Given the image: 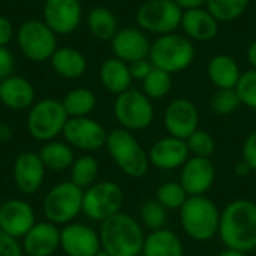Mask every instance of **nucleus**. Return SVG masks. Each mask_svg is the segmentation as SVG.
Returning <instances> with one entry per match:
<instances>
[{
	"label": "nucleus",
	"instance_id": "45",
	"mask_svg": "<svg viewBox=\"0 0 256 256\" xmlns=\"http://www.w3.org/2000/svg\"><path fill=\"white\" fill-rule=\"evenodd\" d=\"M252 171H254V170L250 168V165H249L246 160H240V162L236 165V172H237V176H240V177H246V176H249Z\"/></svg>",
	"mask_w": 256,
	"mask_h": 256
},
{
	"label": "nucleus",
	"instance_id": "47",
	"mask_svg": "<svg viewBox=\"0 0 256 256\" xmlns=\"http://www.w3.org/2000/svg\"><path fill=\"white\" fill-rule=\"evenodd\" d=\"M248 58H249L252 68L256 69V40H254V42L250 44V46H249V50H248Z\"/></svg>",
	"mask_w": 256,
	"mask_h": 256
},
{
	"label": "nucleus",
	"instance_id": "38",
	"mask_svg": "<svg viewBox=\"0 0 256 256\" xmlns=\"http://www.w3.org/2000/svg\"><path fill=\"white\" fill-rule=\"evenodd\" d=\"M236 90L243 105L250 110H256V69L242 74Z\"/></svg>",
	"mask_w": 256,
	"mask_h": 256
},
{
	"label": "nucleus",
	"instance_id": "2",
	"mask_svg": "<svg viewBox=\"0 0 256 256\" xmlns=\"http://www.w3.org/2000/svg\"><path fill=\"white\" fill-rule=\"evenodd\" d=\"M100 248L110 256H138L144 248V232L140 224L124 213L100 222Z\"/></svg>",
	"mask_w": 256,
	"mask_h": 256
},
{
	"label": "nucleus",
	"instance_id": "25",
	"mask_svg": "<svg viewBox=\"0 0 256 256\" xmlns=\"http://www.w3.org/2000/svg\"><path fill=\"white\" fill-rule=\"evenodd\" d=\"M100 82L102 86L114 94H122L123 92L130 88L132 84V75L129 70V64L123 60L114 57L108 58L102 63L99 70Z\"/></svg>",
	"mask_w": 256,
	"mask_h": 256
},
{
	"label": "nucleus",
	"instance_id": "10",
	"mask_svg": "<svg viewBox=\"0 0 256 256\" xmlns=\"http://www.w3.org/2000/svg\"><path fill=\"white\" fill-rule=\"evenodd\" d=\"M114 116L126 130L147 129L154 117L152 100L136 88H129L117 96L114 102Z\"/></svg>",
	"mask_w": 256,
	"mask_h": 256
},
{
	"label": "nucleus",
	"instance_id": "46",
	"mask_svg": "<svg viewBox=\"0 0 256 256\" xmlns=\"http://www.w3.org/2000/svg\"><path fill=\"white\" fill-rule=\"evenodd\" d=\"M10 138H12V129L8 124L0 123V142H8Z\"/></svg>",
	"mask_w": 256,
	"mask_h": 256
},
{
	"label": "nucleus",
	"instance_id": "18",
	"mask_svg": "<svg viewBox=\"0 0 256 256\" xmlns=\"http://www.w3.org/2000/svg\"><path fill=\"white\" fill-rule=\"evenodd\" d=\"M216 178L214 165L208 158H196L188 159V162L182 166L180 184L186 190L189 196H201L213 186Z\"/></svg>",
	"mask_w": 256,
	"mask_h": 256
},
{
	"label": "nucleus",
	"instance_id": "40",
	"mask_svg": "<svg viewBox=\"0 0 256 256\" xmlns=\"http://www.w3.org/2000/svg\"><path fill=\"white\" fill-rule=\"evenodd\" d=\"M14 56L6 46H0V82L14 72Z\"/></svg>",
	"mask_w": 256,
	"mask_h": 256
},
{
	"label": "nucleus",
	"instance_id": "6",
	"mask_svg": "<svg viewBox=\"0 0 256 256\" xmlns=\"http://www.w3.org/2000/svg\"><path fill=\"white\" fill-rule=\"evenodd\" d=\"M84 190L75 186L70 180L54 184L42 200V213L45 220L64 226L72 224L82 213Z\"/></svg>",
	"mask_w": 256,
	"mask_h": 256
},
{
	"label": "nucleus",
	"instance_id": "39",
	"mask_svg": "<svg viewBox=\"0 0 256 256\" xmlns=\"http://www.w3.org/2000/svg\"><path fill=\"white\" fill-rule=\"evenodd\" d=\"M0 256H24L21 243L0 231Z\"/></svg>",
	"mask_w": 256,
	"mask_h": 256
},
{
	"label": "nucleus",
	"instance_id": "32",
	"mask_svg": "<svg viewBox=\"0 0 256 256\" xmlns=\"http://www.w3.org/2000/svg\"><path fill=\"white\" fill-rule=\"evenodd\" d=\"M249 2L250 0H206V6L219 22H226L243 15Z\"/></svg>",
	"mask_w": 256,
	"mask_h": 256
},
{
	"label": "nucleus",
	"instance_id": "44",
	"mask_svg": "<svg viewBox=\"0 0 256 256\" xmlns=\"http://www.w3.org/2000/svg\"><path fill=\"white\" fill-rule=\"evenodd\" d=\"M183 12L189 10V9H196V8H202V4H206V0H172Z\"/></svg>",
	"mask_w": 256,
	"mask_h": 256
},
{
	"label": "nucleus",
	"instance_id": "34",
	"mask_svg": "<svg viewBox=\"0 0 256 256\" xmlns=\"http://www.w3.org/2000/svg\"><path fill=\"white\" fill-rule=\"evenodd\" d=\"M189 195L180 183L166 182L156 190V201L160 202L166 210H180L188 201Z\"/></svg>",
	"mask_w": 256,
	"mask_h": 256
},
{
	"label": "nucleus",
	"instance_id": "41",
	"mask_svg": "<svg viewBox=\"0 0 256 256\" xmlns=\"http://www.w3.org/2000/svg\"><path fill=\"white\" fill-rule=\"evenodd\" d=\"M153 63L147 58H141V60H136V62H132L129 63V70H130V75H132V80H144L153 69Z\"/></svg>",
	"mask_w": 256,
	"mask_h": 256
},
{
	"label": "nucleus",
	"instance_id": "20",
	"mask_svg": "<svg viewBox=\"0 0 256 256\" xmlns=\"http://www.w3.org/2000/svg\"><path fill=\"white\" fill-rule=\"evenodd\" d=\"M111 46L116 57L129 64L141 58H148L152 44L144 32L134 27H126L116 33L111 39Z\"/></svg>",
	"mask_w": 256,
	"mask_h": 256
},
{
	"label": "nucleus",
	"instance_id": "7",
	"mask_svg": "<svg viewBox=\"0 0 256 256\" xmlns=\"http://www.w3.org/2000/svg\"><path fill=\"white\" fill-rule=\"evenodd\" d=\"M69 116L62 100L46 98L34 102L27 116V130L39 142H48L62 135Z\"/></svg>",
	"mask_w": 256,
	"mask_h": 256
},
{
	"label": "nucleus",
	"instance_id": "33",
	"mask_svg": "<svg viewBox=\"0 0 256 256\" xmlns=\"http://www.w3.org/2000/svg\"><path fill=\"white\" fill-rule=\"evenodd\" d=\"M142 88L148 99H162L172 88V76L162 69L153 68L152 72L142 80Z\"/></svg>",
	"mask_w": 256,
	"mask_h": 256
},
{
	"label": "nucleus",
	"instance_id": "26",
	"mask_svg": "<svg viewBox=\"0 0 256 256\" xmlns=\"http://www.w3.org/2000/svg\"><path fill=\"white\" fill-rule=\"evenodd\" d=\"M210 81L218 88H236L242 76L237 62L228 54L214 56L207 66Z\"/></svg>",
	"mask_w": 256,
	"mask_h": 256
},
{
	"label": "nucleus",
	"instance_id": "50",
	"mask_svg": "<svg viewBox=\"0 0 256 256\" xmlns=\"http://www.w3.org/2000/svg\"><path fill=\"white\" fill-rule=\"evenodd\" d=\"M0 105H2V102H0Z\"/></svg>",
	"mask_w": 256,
	"mask_h": 256
},
{
	"label": "nucleus",
	"instance_id": "30",
	"mask_svg": "<svg viewBox=\"0 0 256 256\" xmlns=\"http://www.w3.org/2000/svg\"><path fill=\"white\" fill-rule=\"evenodd\" d=\"M69 171L70 182L80 189L86 190L96 183L99 176V164L92 154H82L80 158H75Z\"/></svg>",
	"mask_w": 256,
	"mask_h": 256
},
{
	"label": "nucleus",
	"instance_id": "16",
	"mask_svg": "<svg viewBox=\"0 0 256 256\" xmlns=\"http://www.w3.org/2000/svg\"><path fill=\"white\" fill-rule=\"evenodd\" d=\"M164 123L170 136L186 141L198 129V123H200L198 108L189 99H183V98L174 99L165 110Z\"/></svg>",
	"mask_w": 256,
	"mask_h": 256
},
{
	"label": "nucleus",
	"instance_id": "23",
	"mask_svg": "<svg viewBox=\"0 0 256 256\" xmlns=\"http://www.w3.org/2000/svg\"><path fill=\"white\" fill-rule=\"evenodd\" d=\"M189 39L200 42L212 40L219 32V21L202 8L189 9L183 12L182 26H180Z\"/></svg>",
	"mask_w": 256,
	"mask_h": 256
},
{
	"label": "nucleus",
	"instance_id": "49",
	"mask_svg": "<svg viewBox=\"0 0 256 256\" xmlns=\"http://www.w3.org/2000/svg\"><path fill=\"white\" fill-rule=\"evenodd\" d=\"M94 256H110V254H106L104 249H100V250H99V252H98V254H96Z\"/></svg>",
	"mask_w": 256,
	"mask_h": 256
},
{
	"label": "nucleus",
	"instance_id": "48",
	"mask_svg": "<svg viewBox=\"0 0 256 256\" xmlns=\"http://www.w3.org/2000/svg\"><path fill=\"white\" fill-rule=\"evenodd\" d=\"M218 256H246V254L238 252V250H232V249H225L224 252H220Z\"/></svg>",
	"mask_w": 256,
	"mask_h": 256
},
{
	"label": "nucleus",
	"instance_id": "9",
	"mask_svg": "<svg viewBox=\"0 0 256 256\" xmlns=\"http://www.w3.org/2000/svg\"><path fill=\"white\" fill-rule=\"evenodd\" d=\"M16 42L21 52L32 62L50 60L57 50V34L44 20H27L16 32Z\"/></svg>",
	"mask_w": 256,
	"mask_h": 256
},
{
	"label": "nucleus",
	"instance_id": "29",
	"mask_svg": "<svg viewBox=\"0 0 256 256\" xmlns=\"http://www.w3.org/2000/svg\"><path fill=\"white\" fill-rule=\"evenodd\" d=\"M87 26L90 33L100 40H111L118 32L116 15L105 6H96L88 12Z\"/></svg>",
	"mask_w": 256,
	"mask_h": 256
},
{
	"label": "nucleus",
	"instance_id": "37",
	"mask_svg": "<svg viewBox=\"0 0 256 256\" xmlns=\"http://www.w3.org/2000/svg\"><path fill=\"white\" fill-rule=\"evenodd\" d=\"M186 144H188L189 153H192L196 158H210L216 148V142L213 136L208 132L200 130V129H196L186 140Z\"/></svg>",
	"mask_w": 256,
	"mask_h": 256
},
{
	"label": "nucleus",
	"instance_id": "1",
	"mask_svg": "<svg viewBox=\"0 0 256 256\" xmlns=\"http://www.w3.org/2000/svg\"><path fill=\"white\" fill-rule=\"evenodd\" d=\"M219 236L226 249L248 254L256 249V204L248 200L232 201L220 214Z\"/></svg>",
	"mask_w": 256,
	"mask_h": 256
},
{
	"label": "nucleus",
	"instance_id": "13",
	"mask_svg": "<svg viewBox=\"0 0 256 256\" xmlns=\"http://www.w3.org/2000/svg\"><path fill=\"white\" fill-rule=\"evenodd\" d=\"M36 213L32 204L21 198H12L0 204V231L21 240L36 224Z\"/></svg>",
	"mask_w": 256,
	"mask_h": 256
},
{
	"label": "nucleus",
	"instance_id": "42",
	"mask_svg": "<svg viewBox=\"0 0 256 256\" xmlns=\"http://www.w3.org/2000/svg\"><path fill=\"white\" fill-rule=\"evenodd\" d=\"M243 160H246L250 168L256 171V130L250 132L243 146Z\"/></svg>",
	"mask_w": 256,
	"mask_h": 256
},
{
	"label": "nucleus",
	"instance_id": "28",
	"mask_svg": "<svg viewBox=\"0 0 256 256\" xmlns=\"http://www.w3.org/2000/svg\"><path fill=\"white\" fill-rule=\"evenodd\" d=\"M144 256H184L182 240L170 230L152 231L144 240Z\"/></svg>",
	"mask_w": 256,
	"mask_h": 256
},
{
	"label": "nucleus",
	"instance_id": "19",
	"mask_svg": "<svg viewBox=\"0 0 256 256\" xmlns=\"http://www.w3.org/2000/svg\"><path fill=\"white\" fill-rule=\"evenodd\" d=\"M26 256H52L60 249V228L48 220L36 222L21 238Z\"/></svg>",
	"mask_w": 256,
	"mask_h": 256
},
{
	"label": "nucleus",
	"instance_id": "21",
	"mask_svg": "<svg viewBox=\"0 0 256 256\" xmlns=\"http://www.w3.org/2000/svg\"><path fill=\"white\" fill-rule=\"evenodd\" d=\"M150 164L159 170H176L189 159V148L184 140L166 136L156 141L148 153Z\"/></svg>",
	"mask_w": 256,
	"mask_h": 256
},
{
	"label": "nucleus",
	"instance_id": "14",
	"mask_svg": "<svg viewBox=\"0 0 256 256\" xmlns=\"http://www.w3.org/2000/svg\"><path fill=\"white\" fill-rule=\"evenodd\" d=\"M60 249L66 256H94L102 249L99 232L86 224H68L60 230Z\"/></svg>",
	"mask_w": 256,
	"mask_h": 256
},
{
	"label": "nucleus",
	"instance_id": "3",
	"mask_svg": "<svg viewBox=\"0 0 256 256\" xmlns=\"http://www.w3.org/2000/svg\"><path fill=\"white\" fill-rule=\"evenodd\" d=\"M106 150L116 165L132 178H141L147 174L150 159L130 130L123 128L112 129L106 136Z\"/></svg>",
	"mask_w": 256,
	"mask_h": 256
},
{
	"label": "nucleus",
	"instance_id": "27",
	"mask_svg": "<svg viewBox=\"0 0 256 256\" xmlns=\"http://www.w3.org/2000/svg\"><path fill=\"white\" fill-rule=\"evenodd\" d=\"M38 154L42 164L45 165L46 171H54V172L69 170L75 160L74 148L66 141H58V140L44 142Z\"/></svg>",
	"mask_w": 256,
	"mask_h": 256
},
{
	"label": "nucleus",
	"instance_id": "31",
	"mask_svg": "<svg viewBox=\"0 0 256 256\" xmlns=\"http://www.w3.org/2000/svg\"><path fill=\"white\" fill-rule=\"evenodd\" d=\"M69 118L72 117H88L96 106V96L88 88H74L62 100Z\"/></svg>",
	"mask_w": 256,
	"mask_h": 256
},
{
	"label": "nucleus",
	"instance_id": "12",
	"mask_svg": "<svg viewBox=\"0 0 256 256\" xmlns=\"http://www.w3.org/2000/svg\"><path fill=\"white\" fill-rule=\"evenodd\" d=\"M62 135L72 148L90 153L105 146L108 132L90 117H72L66 122Z\"/></svg>",
	"mask_w": 256,
	"mask_h": 256
},
{
	"label": "nucleus",
	"instance_id": "36",
	"mask_svg": "<svg viewBox=\"0 0 256 256\" xmlns=\"http://www.w3.org/2000/svg\"><path fill=\"white\" fill-rule=\"evenodd\" d=\"M140 216H141L142 225L146 228H148L150 231L164 230V226L166 225V220H168L166 208L158 201L144 202V206L141 207Z\"/></svg>",
	"mask_w": 256,
	"mask_h": 256
},
{
	"label": "nucleus",
	"instance_id": "43",
	"mask_svg": "<svg viewBox=\"0 0 256 256\" xmlns=\"http://www.w3.org/2000/svg\"><path fill=\"white\" fill-rule=\"evenodd\" d=\"M14 36V28L6 16L0 15V46H6Z\"/></svg>",
	"mask_w": 256,
	"mask_h": 256
},
{
	"label": "nucleus",
	"instance_id": "15",
	"mask_svg": "<svg viewBox=\"0 0 256 256\" xmlns=\"http://www.w3.org/2000/svg\"><path fill=\"white\" fill-rule=\"evenodd\" d=\"M45 176L46 168L38 153L22 152L15 158L12 166V177L16 189L22 195H33L39 192L45 182Z\"/></svg>",
	"mask_w": 256,
	"mask_h": 256
},
{
	"label": "nucleus",
	"instance_id": "24",
	"mask_svg": "<svg viewBox=\"0 0 256 256\" xmlns=\"http://www.w3.org/2000/svg\"><path fill=\"white\" fill-rule=\"evenodd\" d=\"M50 62L56 74L68 80L80 78L87 70V58L84 57V54L70 46L57 48Z\"/></svg>",
	"mask_w": 256,
	"mask_h": 256
},
{
	"label": "nucleus",
	"instance_id": "35",
	"mask_svg": "<svg viewBox=\"0 0 256 256\" xmlns=\"http://www.w3.org/2000/svg\"><path fill=\"white\" fill-rule=\"evenodd\" d=\"M240 105L242 102L236 88H218L210 100V106L218 116H230L237 111Z\"/></svg>",
	"mask_w": 256,
	"mask_h": 256
},
{
	"label": "nucleus",
	"instance_id": "4",
	"mask_svg": "<svg viewBox=\"0 0 256 256\" xmlns=\"http://www.w3.org/2000/svg\"><path fill=\"white\" fill-rule=\"evenodd\" d=\"M180 224L190 238L207 242L219 234L220 213L218 206L204 195L189 196L180 208Z\"/></svg>",
	"mask_w": 256,
	"mask_h": 256
},
{
	"label": "nucleus",
	"instance_id": "22",
	"mask_svg": "<svg viewBox=\"0 0 256 256\" xmlns=\"http://www.w3.org/2000/svg\"><path fill=\"white\" fill-rule=\"evenodd\" d=\"M34 87L22 76L10 75L0 82V102L9 110L21 111L34 104Z\"/></svg>",
	"mask_w": 256,
	"mask_h": 256
},
{
	"label": "nucleus",
	"instance_id": "17",
	"mask_svg": "<svg viewBox=\"0 0 256 256\" xmlns=\"http://www.w3.org/2000/svg\"><path fill=\"white\" fill-rule=\"evenodd\" d=\"M82 8L80 0H46L44 21L56 34H69L80 26Z\"/></svg>",
	"mask_w": 256,
	"mask_h": 256
},
{
	"label": "nucleus",
	"instance_id": "11",
	"mask_svg": "<svg viewBox=\"0 0 256 256\" xmlns=\"http://www.w3.org/2000/svg\"><path fill=\"white\" fill-rule=\"evenodd\" d=\"M183 10L172 0H147L136 10V22L150 33L168 34L182 26Z\"/></svg>",
	"mask_w": 256,
	"mask_h": 256
},
{
	"label": "nucleus",
	"instance_id": "5",
	"mask_svg": "<svg viewBox=\"0 0 256 256\" xmlns=\"http://www.w3.org/2000/svg\"><path fill=\"white\" fill-rule=\"evenodd\" d=\"M148 58L154 68L172 75L192 64L195 46L188 36L177 33L162 34L152 44Z\"/></svg>",
	"mask_w": 256,
	"mask_h": 256
},
{
	"label": "nucleus",
	"instance_id": "8",
	"mask_svg": "<svg viewBox=\"0 0 256 256\" xmlns=\"http://www.w3.org/2000/svg\"><path fill=\"white\" fill-rule=\"evenodd\" d=\"M124 195L122 188L110 180L96 182L84 190L82 213L86 218L104 222L122 212Z\"/></svg>",
	"mask_w": 256,
	"mask_h": 256
}]
</instances>
